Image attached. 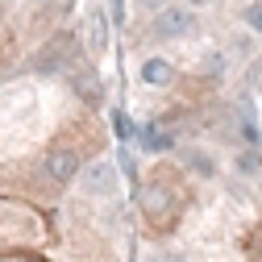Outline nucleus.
Masks as SVG:
<instances>
[{"label":"nucleus","mask_w":262,"mask_h":262,"mask_svg":"<svg viewBox=\"0 0 262 262\" xmlns=\"http://www.w3.org/2000/svg\"><path fill=\"white\" fill-rule=\"evenodd\" d=\"M179 171L175 167H158L150 179L138 183V208L146 216V229H154V233H167V229H175V216L183 208V195L179 187L171 183Z\"/></svg>","instance_id":"obj_1"},{"label":"nucleus","mask_w":262,"mask_h":262,"mask_svg":"<svg viewBox=\"0 0 262 262\" xmlns=\"http://www.w3.org/2000/svg\"><path fill=\"white\" fill-rule=\"evenodd\" d=\"M75 58H79V38L71 34V29H62V34H54V38L38 50L34 71H38V75H54V71H67Z\"/></svg>","instance_id":"obj_2"},{"label":"nucleus","mask_w":262,"mask_h":262,"mask_svg":"<svg viewBox=\"0 0 262 262\" xmlns=\"http://www.w3.org/2000/svg\"><path fill=\"white\" fill-rule=\"evenodd\" d=\"M195 13L191 9H183V5H171L167 13H158L154 21H150V38L154 42H175V38H187V34H195Z\"/></svg>","instance_id":"obj_3"},{"label":"nucleus","mask_w":262,"mask_h":262,"mask_svg":"<svg viewBox=\"0 0 262 262\" xmlns=\"http://www.w3.org/2000/svg\"><path fill=\"white\" fill-rule=\"evenodd\" d=\"M42 167H46V179H50V183L67 187V183H75V179L83 175V158H79V150H71V146H50Z\"/></svg>","instance_id":"obj_4"},{"label":"nucleus","mask_w":262,"mask_h":262,"mask_svg":"<svg viewBox=\"0 0 262 262\" xmlns=\"http://www.w3.org/2000/svg\"><path fill=\"white\" fill-rule=\"evenodd\" d=\"M117 183H121V167L108 158H96L83 167V191L88 195H100V200H108V195H117Z\"/></svg>","instance_id":"obj_5"},{"label":"nucleus","mask_w":262,"mask_h":262,"mask_svg":"<svg viewBox=\"0 0 262 262\" xmlns=\"http://www.w3.org/2000/svg\"><path fill=\"white\" fill-rule=\"evenodd\" d=\"M138 142L146 146V154H171V150H179L175 129L162 121V117H150L146 125H138Z\"/></svg>","instance_id":"obj_6"},{"label":"nucleus","mask_w":262,"mask_h":262,"mask_svg":"<svg viewBox=\"0 0 262 262\" xmlns=\"http://www.w3.org/2000/svg\"><path fill=\"white\" fill-rule=\"evenodd\" d=\"M175 158H179V171H187V175H195V179H216V158L208 154V150H200V146H179L175 150Z\"/></svg>","instance_id":"obj_7"},{"label":"nucleus","mask_w":262,"mask_h":262,"mask_svg":"<svg viewBox=\"0 0 262 262\" xmlns=\"http://www.w3.org/2000/svg\"><path fill=\"white\" fill-rule=\"evenodd\" d=\"M138 79H142V83H150V88H171V83L179 79V71H175V62H171V58L150 54V58H142Z\"/></svg>","instance_id":"obj_8"},{"label":"nucleus","mask_w":262,"mask_h":262,"mask_svg":"<svg viewBox=\"0 0 262 262\" xmlns=\"http://www.w3.org/2000/svg\"><path fill=\"white\" fill-rule=\"evenodd\" d=\"M71 92L83 100V108H100V104H104V83L96 79V71H92V67L71 71Z\"/></svg>","instance_id":"obj_9"},{"label":"nucleus","mask_w":262,"mask_h":262,"mask_svg":"<svg viewBox=\"0 0 262 262\" xmlns=\"http://www.w3.org/2000/svg\"><path fill=\"white\" fill-rule=\"evenodd\" d=\"M108 125H113V134H117V142H121V146L138 138V125L129 121V113H125V108H113V113H108Z\"/></svg>","instance_id":"obj_10"},{"label":"nucleus","mask_w":262,"mask_h":262,"mask_svg":"<svg viewBox=\"0 0 262 262\" xmlns=\"http://www.w3.org/2000/svg\"><path fill=\"white\" fill-rule=\"evenodd\" d=\"M233 167H237V175H258L262 171V150H237V158H233Z\"/></svg>","instance_id":"obj_11"},{"label":"nucleus","mask_w":262,"mask_h":262,"mask_svg":"<svg viewBox=\"0 0 262 262\" xmlns=\"http://www.w3.org/2000/svg\"><path fill=\"white\" fill-rule=\"evenodd\" d=\"M200 75H208V79H221V75H225V54H221V50H204Z\"/></svg>","instance_id":"obj_12"},{"label":"nucleus","mask_w":262,"mask_h":262,"mask_svg":"<svg viewBox=\"0 0 262 262\" xmlns=\"http://www.w3.org/2000/svg\"><path fill=\"white\" fill-rule=\"evenodd\" d=\"M242 25L250 29V34L262 38V0H250V5L242 9Z\"/></svg>","instance_id":"obj_13"},{"label":"nucleus","mask_w":262,"mask_h":262,"mask_svg":"<svg viewBox=\"0 0 262 262\" xmlns=\"http://www.w3.org/2000/svg\"><path fill=\"white\" fill-rule=\"evenodd\" d=\"M134 9H138V13H146V17L154 21L158 13H167V9H171V0H134Z\"/></svg>","instance_id":"obj_14"},{"label":"nucleus","mask_w":262,"mask_h":262,"mask_svg":"<svg viewBox=\"0 0 262 262\" xmlns=\"http://www.w3.org/2000/svg\"><path fill=\"white\" fill-rule=\"evenodd\" d=\"M233 54H254V38L250 34H237L233 38Z\"/></svg>","instance_id":"obj_15"},{"label":"nucleus","mask_w":262,"mask_h":262,"mask_svg":"<svg viewBox=\"0 0 262 262\" xmlns=\"http://www.w3.org/2000/svg\"><path fill=\"white\" fill-rule=\"evenodd\" d=\"M154 262H187V254H183V250H158Z\"/></svg>","instance_id":"obj_16"},{"label":"nucleus","mask_w":262,"mask_h":262,"mask_svg":"<svg viewBox=\"0 0 262 262\" xmlns=\"http://www.w3.org/2000/svg\"><path fill=\"white\" fill-rule=\"evenodd\" d=\"M191 5H208V0H191Z\"/></svg>","instance_id":"obj_17"},{"label":"nucleus","mask_w":262,"mask_h":262,"mask_svg":"<svg viewBox=\"0 0 262 262\" xmlns=\"http://www.w3.org/2000/svg\"><path fill=\"white\" fill-rule=\"evenodd\" d=\"M113 5H117V13H121V0H113Z\"/></svg>","instance_id":"obj_18"},{"label":"nucleus","mask_w":262,"mask_h":262,"mask_svg":"<svg viewBox=\"0 0 262 262\" xmlns=\"http://www.w3.org/2000/svg\"><path fill=\"white\" fill-rule=\"evenodd\" d=\"M34 5H46V0H34Z\"/></svg>","instance_id":"obj_19"}]
</instances>
